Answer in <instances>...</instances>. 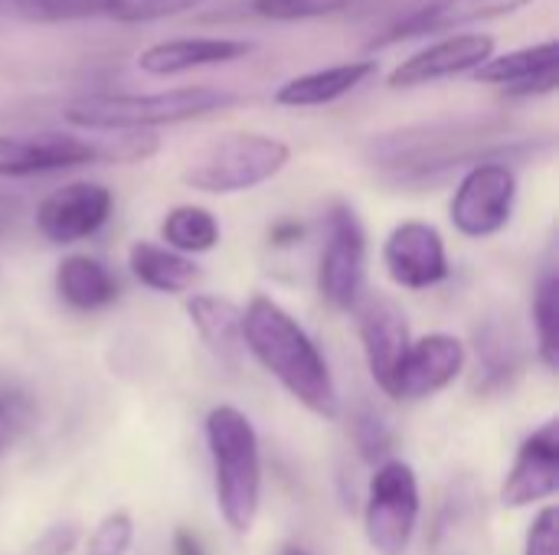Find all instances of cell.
Here are the masks:
<instances>
[{
    "label": "cell",
    "mask_w": 559,
    "mask_h": 555,
    "mask_svg": "<svg viewBox=\"0 0 559 555\" xmlns=\"http://www.w3.org/2000/svg\"><path fill=\"white\" fill-rule=\"evenodd\" d=\"M242 343L311 415L324 422L341 415V396L324 353L282 304L255 294L242 311Z\"/></svg>",
    "instance_id": "1"
},
{
    "label": "cell",
    "mask_w": 559,
    "mask_h": 555,
    "mask_svg": "<svg viewBox=\"0 0 559 555\" xmlns=\"http://www.w3.org/2000/svg\"><path fill=\"white\" fill-rule=\"evenodd\" d=\"M501 131L495 124H419L373 137L370 160L396 180H429L462 164L501 160Z\"/></svg>",
    "instance_id": "2"
},
{
    "label": "cell",
    "mask_w": 559,
    "mask_h": 555,
    "mask_svg": "<svg viewBox=\"0 0 559 555\" xmlns=\"http://www.w3.org/2000/svg\"><path fill=\"white\" fill-rule=\"evenodd\" d=\"M239 98L226 88L213 85H183L167 92H144V95H82L62 108V118L72 128H85L95 134H118V131H154L164 124L197 121L216 111L233 108Z\"/></svg>",
    "instance_id": "3"
},
{
    "label": "cell",
    "mask_w": 559,
    "mask_h": 555,
    "mask_svg": "<svg viewBox=\"0 0 559 555\" xmlns=\"http://www.w3.org/2000/svg\"><path fill=\"white\" fill-rule=\"evenodd\" d=\"M160 141L154 131H118L98 137H79L69 131H33L0 134V177H39L88 164H138L157 154Z\"/></svg>",
    "instance_id": "4"
},
{
    "label": "cell",
    "mask_w": 559,
    "mask_h": 555,
    "mask_svg": "<svg viewBox=\"0 0 559 555\" xmlns=\"http://www.w3.org/2000/svg\"><path fill=\"white\" fill-rule=\"evenodd\" d=\"M206 448L219 517L233 533H249L262 504V451L249 415L236 406L210 409Z\"/></svg>",
    "instance_id": "5"
},
{
    "label": "cell",
    "mask_w": 559,
    "mask_h": 555,
    "mask_svg": "<svg viewBox=\"0 0 559 555\" xmlns=\"http://www.w3.org/2000/svg\"><path fill=\"white\" fill-rule=\"evenodd\" d=\"M288 160H292V147L282 137L259 134V131H233L213 141L183 170V183L213 196L246 193L278 177Z\"/></svg>",
    "instance_id": "6"
},
{
    "label": "cell",
    "mask_w": 559,
    "mask_h": 555,
    "mask_svg": "<svg viewBox=\"0 0 559 555\" xmlns=\"http://www.w3.org/2000/svg\"><path fill=\"white\" fill-rule=\"evenodd\" d=\"M419 478L406 461L386 458L367 491L364 533L377 555H406L419 527Z\"/></svg>",
    "instance_id": "7"
},
{
    "label": "cell",
    "mask_w": 559,
    "mask_h": 555,
    "mask_svg": "<svg viewBox=\"0 0 559 555\" xmlns=\"http://www.w3.org/2000/svg\"><path fill=\"white\" fill-rule=\"evenodd\" d=\"M518 173L504 160H481L465 170L449 203V219L465 239H491L514 219Z\"/></svg>",
    "instance_id": "8"
},
{
    "label": "cell",
    "mask_w": 559,
    "mask_h": 555,
    "mask_svg": "<svg viewBox=\"0 0 559 555\" xmlns=\"http://www.w3.org/2000/svg\"><path fill=\"white\" fill-rule=\"evenodd\" d=\"M318 291L334 311H354L367 294V232L350 203L328 209V242L318 262Z\"/></svg>",
    "instance_id": "9"
},
{
    "label": "cell",
    "mask_w": 559,
    "mask_h": 555,
    "mask_svg": "<svg viewBox=\"0 0 559 555\" xmlns=\"http://www.w3.org/2000/svg\"><path fill=\"white\" fill-rule=\"evenodd\" d=\"M495 56V36L491 33H475V29H462V33H449L423 49H416L413 56H406L390 75L386 85L390 88H423L432 82H445L455 75H472L478 65H485Z\"/></svg>",
    "instance_id": "10"
},
{
    "label": "cell",
    "mask_w": 559,
    "mask_h": 555,
    "mask_svg": "<svg viewBox=\"0 0 559 555\" xmlns=\"http://www.w3.org/2000/svg\"><path fill=\"white\" fill-rule=\"evenodd\" d=\"M115 196L105 183L72 180L56 186L36 206V229L52 245H72L95 236L111 216Z\"/></svg>",
    "instance_id": "11"
},
{
    "label": "cell",
    "mask_w": 559,
    "mask_h": 555,
    "mask_svg": "<svg viewBox=\"0 0 559 555\" xmlns=\"http://www.w3.org/2000/svg\"><path fill=\"white\" fill-rule=\"evenodd\" d=\"M383 265L393 285L406 291H426L449 278L445 239L432 222L406 219L383 242Z\"/></svg>",
    "instance_id": "12"
},
{
    "label": "cell",
    "mask_w": 559,
    "mask_h": 555,
    "mask_svg": "<svg viewBox=\"0 0 559 555\" xmlns=\"http://www.w3.org/2000/svg\"><path fill=\"white\" fill-rule=\"evenodd\" d=\"M354 314H357V334L364 343L370 376L386 393L403 357H406V350H409V343H413L406 311L393 298H386L380 291H367L360 298V304L354 307Z\"/></svg>",
    "instance_id": "13"
},
{
    "label": "cell",
    "mask_w": 559,
    "mask_h": 555,
    "mask_svg": "<svg viewBox=\"0 0 559 555\" xmlns=\"http://www.w3.org/2000/svg\"><path fill=\"white\" fill-rule=\"evenodd\" d=\"M465 360H468V353L459 337H452V334L419 337L409 343L386 396L406 399V402L429 399L459 379V373L465 370Z\"/></svg>",
    "instance_id": "14"
},
{
    "label": "cell",
    "mask_w": 559,
    "mask_h": 555,
    "mask_svg": "<svg viewBox=\"0 0 559 555\" xmlns=\"http://www.w3.org/2000/svg\"><path fill=\"white\" fill-rule=\"evenodd\" d=\"M559 491V422H544L534 435L524 438L518 458L504 478L501 504L511 510L534 507L550 500Z\"/></svg>",
    "instance_id": "15"
},
{
    "label": "cell",
    "mask_w": 559,
    "mask_h": 555,
    "mask_svg": "<svg viewBox=\"0 0 559 555\" xmlns=\"http://www.w3.org/2000/svg\"><path fill=\"white\" fill-rule=\"evenodd\" d=\"M200 0H10L16 13L36 23H75V20H115V23H154L197 7Z\"/></svg>",
    "instance_id": "16"
},
{
    "label": "cell",
    "mask_w": 559,
    "mask_h": 555,
    "mask_svg": "<svg viewBox=\"0 0 559 555\" xmlns=\"http://www.w3.org/2000/svg\"><path fill=\"white\" fill-rule=\"evenodd\" d=\"M475 82L495 85L504 98H540L557 92L559 82V46L557 39H544L504 56H491L485 65L472 72Z\"/></svg>",
    "instance_id": "17"
},
{
    "label": "cell",
    "mask_w": 559,
    "mask_h": 555,
    "mask_svg": "<svg viewBox=\"0 0 559 555\" xmlns=\"http://www.w3.org/2000/svg\"><path fill=\"white\" fill-rule=\"evenodd\" d=\"M534 0H426L400 13L383 39H413V36H432V33H462V26L481 23V20H501L511 16Z\"/></svg>",
    "instance_id": "18"
},
{
    "label": "cell",
    "mask_w": 559,
    "mask_h": 555,
    "mask_svg": "<svg viewBox=\"0 0 559 555\" xmlns=\"http://www.w3.org/2000/svg\"><path fill=\"white\" fill-rule=\"evenodd\" d=\"M255 43L239 36H174L147 46L138 56V69L147 75H180L203 65H223L249 56Z\"/></svg>",
    "instance_id": "19"
},
{
    "label": "cell",
    "mask_w": 559,
    "mask_h": 555,
    "mask_svg": "<svg viewBox=\"0 0 559 555\" xmlns=\"http://www.w3.org/2000/svg\"><path fill=\"white\" fill-rule=\"evenodd\" d=\"M377 59H347V62H334L324 69H311L305 75H295L288 82H282L275 88V105L282 108H321V105H334L344 95L357 92L367 79L377 75Z\"/></svg>",
    "instance_id": "20"
},
{
    "label": "cell",
    "mask_w": 559,
    "mask_h": 555,
    "mask_svg": "<svg viewBox=\"0 0 559 555\" xmlns=\"http://www.w3.org/2000/svg\"><path fill=\"white\" fill-rule=\"evenodd\" d=\"M128 265H131V275L144 288L160 291V294L190 291L203 278V272H200V265H193V258H187L167 245L147 242V239H138L128 249Z\"/></svg>",
    "instance_id": "21"
},
{
    "label": "cell",
    "mask_w": 559,
    "mask_h": 555,
    "mask_svg": "<svg viewBox=\"0 0 559 555\" xmlns=\"http://www.w3.org/2000/svg\"><path fill=\"white\" fill-rule=\"evenodd\" d=\"M56 291L72 311H102L118 301L115 275L92 255H69L56 268Z\"/></svg>",
    "instance_id": "22"
},
{
    "label": "cell",
    "mask_w": 559,
    "mask_h": 555,
    "mask_svg": "<svg viewBox=\"0 0 559 555\" xmlns=\"http://www.w3.org/2000/svg\"><path fill=\"white\" fill-rule=\"evenodd\" d=\"M190 324L219 363H236L242 350V311L219 294H193L187 301Z\"/></svg>",
    "instance_id": "23"
},
{
    "label": "cell",
    "mask_w": 559,
    "mask_h": 555,
    "mask_svg": "<svg viewBox=\"0 0 559 555\" xmlns=\"http://www.w3.org/2000/svg\"><path fill=\"white\" fill-rule=\"evenodd\" d=\"M160 239L167 249L180 252V255H200V252H213L219 245V222L206 206H174L164 222H160Z\"/></svg>",
    "instance_id": "24"
},
{
    "label": "cell",
    "mask_w": 559,
    "mask_h": 555,
    "mask_svg": "<svg viewBox=\"0 0 559 555\" xmlns=\"http://www.w3.org/2000/svg\"><path fill=\"white\" fill-rule=\"evenodd\" d=\"M534 330H537V357L540 363L557 373L559 366V275L557 265L547 262V268L537 278L534 291Z\"/></svg>",
    "instance_id": "25"
},
{
    "label": "cell",
    "mask_w": 559,
    "mask_h": 555,
    "mask_svg": "<svg viewBox=\"0 0 559 555\" xmlns=\"http://www.w3.org/2000/svg\"><path fill=\"white\" fill-rule=\"evenodd\" d=\"M518 366V347L501 324H488L485 330H478V389L511 386Z\"/></svg>",
    "instance_id": "26"
},
{
    "label": "cell",
    "mask_w": 559,
    "mask_h": 555,
    "mask_svg": "<svg viewBox=\"0 0 559 555\" xmlns=\"http://www.w3.org/2000/svg\"><path fill=\"white\" fill-rule=\"evenodd\" d=\"M354 445H357V451H360V458L367 464H377V461L383 464L386 455L393 451V432H390L386 419L377 409H370V406L357 409V415H354Z\"/></svg>",
    "instance_id": "27"
},
{
    "label": "cell",
    "mask_w": 559,
    "mask_h": 555,
    "mask_svg": "<svg viewBox=\"0 0 559 555\" xmlns=\"http://www.w3.org/2000/svg\"><path fill=\"white\" fill-rule=\"evenodd\" d=\"M354 0H249V7L275 23H295V20H318L334 16L347 10Z\"/></svg>",
    "instance_id": "28"
},
{
    "label": "cell",
    "mask_w": 559,
    "mask_h": 555,
    "mask_svg": "<svg viewBox=\"0 0 559 555\" xmlns=\"http://www.w3.org/2000/svg\"><path fill=\"white\" fill-rule=\"evenodd\" d=\"M134 543V520L124 510H115L108 517L98 520V527L92 530L85 555H124Z\"/></svg>",
    "instance_id": "29"
},
{
    "label": "cell",
    "mask_w": 559,
    "mask_h": 555,
    "mask_svg": "<svg viewBox=\"0 0 559 555\" xmlns=\"http://www.w3.org/2000/svg\"><path fill=\"white\" fill-rule=\"evenodd\" d=\"M33 419V406L16 389H0V451L10 448Z\"/></svg>",
    "instance_id": "30"
},
{
    "label": "cell",
    "mask_w": 559,
    "mask_h": 555,
    "mask_svg": "<svg viewBox=\"0 0 559 555\" xmlns=\"http://www.w3.org/2000/svg\"><path fill=\"white\" fill-rule=\"evenodd\" d=\"M557 530L559 510L554 504H547V507L534 517V523H531V530H527V536H524V555H559Z\"/></svg>",
    "instance_id": "31"
},
{
    "label": "cell",
    "mask_w": 559,
    "mask_h": 555,
    "mask_svg": "<svg viewBox=\"0 0 559 555\" xmlns=\"http://www.w3.org/2000/svg\"><path fill=\"white\" fill-rule=\"evenodd\" d=\"M75 543H79V530L72 523H56L36 540L33 555H69L75 550Z\"/></svg>",
    "instance_id": "32"
},
{
    "label": "cell",
    "mask_w": 559,
    "mask_h": 555,
    "mask_svg": "<svg viewBox=\"0 0 559 555\" xmlns=\"http://www.w3.org/2000/svg\"><path fill=\"white\" fill-rule=\"evenodd\" d=\"M305 239V226L298 219H278L272 229H269V242L278 245V249H288V245H298Z\"/></svg>",
    "instance_id": "33"
},
{
    "label": "cell",
    "mask_w": 559,
    "mask_h": 555,
    "mask_svg": "<svg viewBox=\"0 0 559 555\" xmlns=\"http://www.w3.org/2000/svg\"><path fill=\"white\" fill-rule=\"evenodd\" d=\"M174 555H206V550H203V543H200L197 533H190L187 527H180L174 533Z\"/></svg>",
    "instance_id": "34"
},
{
    "label": "cell",
    "mask_w": 559,
    "mask_h": 555,
    "mask_svg": "<svg viewBox=\"0 0 559 555\" xmlns=\"http://www.w3.org/2000/svg\"><path fill=\"white\" fill-rule=\"evenodd\" d=\"M282 555H311L308 550H301V546H295V543H288V546H282Z\"/></svg>",
    "instance_id": "35"
},
{
    "label": "cell",
    "mask_w": 559,
    "mask_h": 555,
    "mask_svg": "<svg viewBox=\"0 0 559 555\" xmlns=\"http://www.w3.org/2000/svg\"><path fill=\"white\" fill-rule=\"evenodd\" d=\"M0 3H10V0H0Z\"/></svg>",
    "instance_id": "36"
},
{
    "label": "cell",
    "mask_w": 559,
    "mask_h": 555,
    "mask_svg": "<svg viewBox=\"0 0 559 555\" xmlns=\"http://www.w3.org/2000/svg\"><path fill=\"white\" fill-rule=\"evenodd\" d=\"M0 216H3V209H0Z\"/></svg>",
    "instance_id": "37"
}]
</instances>
